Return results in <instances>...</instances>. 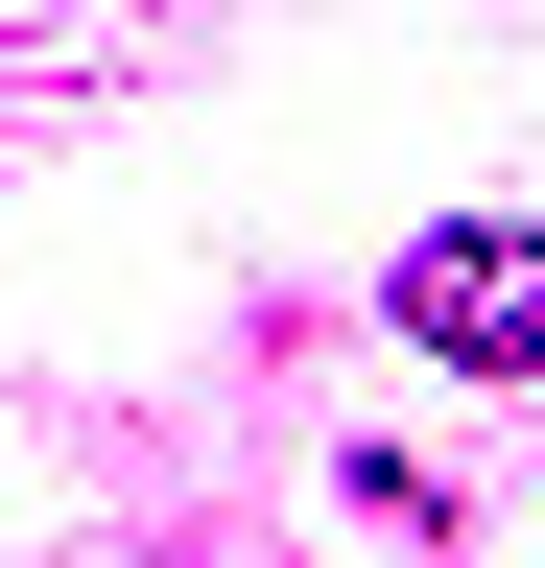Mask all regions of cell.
Returning <instances> with one entry per match:
<instances>
[{"mask_svg": "<svg viewBox=\"0 0 545 568\" xmlns=\"http://www.w3.org/2000/svg\"><path fill=\"white\" fill-rule=\"evenodd\" d=\"M403 355H451V379H545V237L522 213H451V237H403Z\"/></svg>", "mask_w": 545, "mask_h": 568, "instance_id": "obj_1", "label": "cell"}]
</instances>
